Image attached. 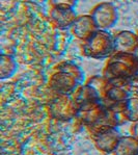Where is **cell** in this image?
<instances>
[{
    "instance_id": "cell-1",
    "label": "cell",
    "mask_w": 138,
    "mask_h": 155,
    "mask_svg": "<svg viewBox=\"0 0 138 155\" xmlns=\"http://www.w3.org/2000/svg\"><path fill=\"white\" fill-rule=\"evenodd\" d=\"M136 72V54L114 52L108 58L103 75L108 80L128 79Z\"/></svg>"
},
{
    "instance_id": "cell-2",
    "label": "cell",
    "mask_w": 138,
    "mask_h": 155,
    "mask_svg": "<svg viewBox=\"0 0 138 155\" xmlns=\"http://www.w3.org/2000/svg\"><path fill=\"white\" fill-rule=\"evenodd\" d=\"M82 52L94 59H103L114 53L113 37L107 30L98 29L88 40L83 42Z\"/></svg>"
},
{
    "instance_id": "cell-3",
    "label": "cell",
    "mask_w": 138,
    "mask_h": 155,
    "mask_svg": "<svg viewBox=\"0 0 138 155\" xmlns=\"http://www.w3.org/2000/svg\"><path fill=\"white\" fill-rule=\"evenodd\" d=\"M78 110L79 108L74 101L72 95L57 94L49 104L50 116L58 121H70L77 118Z\"/></svg>"
},
{
    "instance_id": "cell-4",
    "label": "cell",
    "mask_w": 138,
    "mask_h": 155,
    "mask_svg": "<svg viewBox=\"0 0 138 155\" xmlns=\"http://www.w3.org/2000/svg\"><path fill=\"white\" fill-rule=\"evenodd\" d=\"M90 16L98 29L108 30L116 24L118 19L117 8L113 3L103 1L96 4L90 11Z\"/></svg>"
},
{
    "instance_id": "cell-5",
    "label": "cell",
    "mask_w": 138,
    "mask_h": 155,
    "mask_svg": "<svg viewBox=\"0 0 138 155\" xmlns=\"http://www.w3.org/2000/svg\"><path fill=\"white\" fill-rule=\"evenodd\" d=\"M81 82L70 73L58 70L50 77L49 87L53 92L60 95H72Z\"/></svg>"
},
{
    "instance_id": "cell-6",
    "label": "cell",
    "mask_w": 138,
    "mask_h": 155,
    "mask_svg": "<svg viewBox=\"0 0 138 155\" xmlns=\"http://www.w3.org/2000/svg\"><path fill=\"white\" fill-rule=\"evenodd\" d=\"M120 137L122 135L116 128H109L92 134L95 146L103 153H113Z\"/></svg>"
},
{
    "instance_id": "cell-7",
    "label": "cell",
    "mask_w": 138,
    "mask_h": 155,
    "mask_svg": "<svg viewBox=\"0 0 138 155\" xmlns=\"http://www.w3.org/2000/svg\"><path fill=\"white\" fill-rule=\"evenodd\" d=\"M114 52L133 53L138 50V35L130 30H122L113 37Z\"/></svg>"
},
{
    "instance_id": "cell-8",
    "label": "cell",
    "mask_w": 138,
    "mask_h": 155,
    "mask_svg": "<svg viewBox=\"0 0 138 155\" xmlns=\"http://www.w3.org/2000/svg\"><path fill=\"white\" fill-rule=\"evenodd\" d=\"M97 30L98 27L90 15L78 16L73 25L71 26V31L73 35L82 42L88 40Z\"/></svg>"
},
{
    "instance_id": "cell-9",
    "label": "cell",
    "mask_w": 138,
    "mask_h": 155,
    "mask_svg": "<svg viewBox=\"0 0 138 155\" xmlns=\"http://www.w3.org/2000/svg\"><path fill=\"white\" fill-rule=\"evenodd\" d=\"M105 111L106 107L104 106V104L101 101H98L80 107L77 118L87 127H89L99 122L103 118Z\"/></svg>"
},
{
    "instance_id": "cell-10",
    "label": "cell",
    "mask_w": 138,
    "mask_h": 155,
    "mask_svg": "<svg viewBox=\"0 0 138 155\" xmlns=\"http://www.w3.org/2000/svg\"><path fill=\"white\" fill-rule=\"evenodd\" d=\"M76 18H77V15L74 8H51V11H50V20L55 25V27L60 28V29L71 28Z\"/></svg>"
},
{
    "instance_id": "cell-11",
    "label": "cell",
    "mask_w": 138,
    "mask_h": 155,
    "mask_svg": "<svg viewBox=\"0 0 138 155\" xmlns=\"http://www.w3.org/2000/svg\"><path fill=\"white\" fill-rule=\"evenodd\" d=\"M72 97L74 101H75V103L77 104L78 108H80V107L84 105H87V104L94 103V102L101 101L96 91L92 89L89 84H87V83L80 84L72 94Z\"/></svg>"
},
{
    "instance_id": "cell-12",
    "label": "cell",
    "mask_w": 138,
    "mask_h": 155,
    "mask_svg": "<svg viewBox=\"0 0 138 155\" xmlns=\"http://www.w3.org/2000/svg\"><path fill=\"white\" fill-rule=\"evenodd\" d=\"M113 153L114 155H138V140L133 135L122 137Z\"/></svg>"
},
{
    "instance_id": "cell-13",
    "label": "cell",
    "mask_w": 138,
    "mask_h": 155,
    "mask_svg": "<svg viewBox=\"0 0 138 155\" xmlns=\"http://www.w3.org/2000/svg\"><path fill=\"white\" fill-rule=\"evenodd\" d=\"M18 65L11 55L8 54H1L0 56V77L1 79L9 78L16 73Z\"/></svg>"
},
{
    "instance_id": "cell-14",
    "label": "cell",
    "mask_w": 138,
    "mask_h": 155,
    "mask_svg": "<svg viewBox=\"0 0 138 155\" xmlns=\"http://www.w3.org/2000/svg\"><path fill=\"white\" fill-rule=\"evenodd\" d=\"M86 83L96 91L100 100H103L106 97V93L109 84H110V81L104 75H95L90 77Z\"/></svg>"
},
{
    "instance_id": "cell-15",
    "label": "cell",
    "mask_w": 138,
    "mask_h": 155,
    "mask_svg": "<svg viewBox=\"0 0 138 155\" xmlns=\"http://www.w3.org/2000/svg\"><path fill=\"white\" fill-rule=\"evenodd\" d=\"M125 114L129 122L138 121V97L130 96L125 101Z\"/></svg>"
},
{
    "instance_id": "cell-16",
    "label": "cell",
    "mask_w": 138,
    "mask_h": 155,
    "mask_svg": "<svg viewBox=\"0 0 138 155\" xmlns=\"http://www.w3.org/2000/svg\"><path fill=\"white\" fill-rule=\"evenodd\" d=\"M57 69L70 73L71 75H73L74 77L77 78V79L82 83V80H83V78H84V73H83V71L80 69V67L77 66L76 64L72 63V61H63V63H60L57 66Z\"/></svg>"
},
{
    "instance_id": "cell-17",
    "label": "cell",
    "mask_w": 138,
    "mask_h": 155,
    "mask_svg": "<svg viewBox=\"0 0 138 155\" xmlns=\"http://www.w3.org/2000/svg\"><path fill=\"white\" fill-rule=\"evenodd\" d=\"M78 0H49L51 8H74L77 4Z\"/></svg>"
},
{
    "instance_id": "cell-18",
    "label": "cell",
    "mask_w": 138,
    "mask_h": 155,
    "mask_svg": "<svg viewBox=\"0 0 138 155\" xmlns=\"http://www.w3.org/2000/svg\"><path fill=\"white\" fill-rule=\"evenodd\" d=\"M128 91L131 96L138 97V76H133L129 79Z\"/></svg>"
},
{
    "instance_id": "cell-19",
    "label": "cell",
    "mask_w": 138,
    "mask_h": 155,
    "mask_svg": "<svg viewBox=\"0 0 138 155\" xmlns=\"http://www.w3.org/2000/svg\"><path fill=\"white\" fill-rule=\"evenodd\" d=\"M131 135H133V137L138 140V121L132 123V126H131Z\"/></svg>"
},
{
    "instance_id": "cell-20",
    "label": "cell",
    "mask_w": 138,
    "mask_h": 155,
    "mask_svg": "<svg viewBox=\"0 0 138 155\" xmlns=\"http://www.w3.org/2000/svg\"><path fill=\"white\" fill-rule=\"evenodd\" d=\"M134 76H138V55H136V72Z\"/></svg>"
}]
</instances>
